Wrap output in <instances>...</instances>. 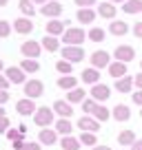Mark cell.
I'll return each instance as SVG.
<instances>
[{
    "label": "cell",
    "instance_id": "7402d4cb",
    "mask_svg": "<svg viewBox=\"0 0 142 150\" xmlns=\"http://www.w3.org/2000/svg\"><path fill=\"white\" fill-rule=\"evenodd\" d=\"M115 13H118V9L113 7V2H102V5L98 7V16H102V18H107V20H113Z\"/></svg>",
    "mask_w": 142,
    "mask_h": 150
},
{
    "label": "cell",
    "instance_id": "c3c4849f",
    "mask_svg": "<svg viewBox=\"0 0 142 150\" xmlns=\"http://www.w3.org/2000/svg\"><path fill=\"white\" fill-rule=\"evenodd\" d=\"M14 148H16V150H24V141H22V139H16V141H14Z\"/></svg>",
    "mask_w": 142,
    "mask_h": 150
},
{
    "label": "cell",
    "instance_id": "74e56055",
    "mask_svg": "<svg viewBox=\"0 0 142 150\" xmlns=\"http://www.w3.org/2000/svg\"><path fill=\"white\" fill-rule=\"evenodd\" d=\"M11 33V24L7 20H0V38H9Z\"/></svg>",
    "mask_w": 142,
    "mask_h": 150
},
{
    "label": "cell",
    "instance_id": "6f0895ef",
    "mask_svg": "<svg viewBox=\"0 0 142 150\" xmlns=\"http://www.w3.org/2000/svg\"><path fill=\"white\" fill-rule=\"evenodd\" d=\"M140 117H142V108H140Z\"/></svg>",
    "mask_w": 142,
    "mask_h": 150
},
{
    "label": "cell",
    "instance_id": "cb8c5ba5",
    "mask_svg": "<svg viewBox=\"0 0 142 150\" xmlns=\"http://www.w3.org/2000/svg\"><path fill=\"white\" fill-rule=\"evenodd\" d=\"M58 86L65 91H73L78 88V77H73V75H62V77H58Z\"/></svg>",
    "mask_w": 142,
    "mask_h": 150
},
{
    "label": "cell",
    "instance_id": "e0dca14e",
    "mask_svg": "<svg viewBox=\"0 0 142 150\" xmlns=\"http://www.w3.org/2000/svg\"><path fill=\"white\" fill-rule=\"evenodd\" d=\"M111 115H113L115 122H129V119H131V110H129V106H124V104H118V106L111 110Z\"/></svg>",
    "mask_w": 142,
    "mask_h": 150
},
{
    "label": "cell",
    "instance_id": "5b68a950",
    "mask_svg": "<svg viewBox=\"0 0 142 150\" xmlns=\"http://www.w3.org/2000/svg\"><path fill=\"white\" fill-rule=\"evenodd\" d=\"M91 66H93V69H109L111 66V55L107 51H102V49H100V51H93L91 53Z\"/></svg>",
    "mask_w": 142,
    "mask_h": 150
},
{
    "label": "cell",
    "instance_id": "60d3db41",
    "mask_svg": "<svg viewBox=\"0 0 142 150\" xmlns=\"http://www.w3.org/2000/svg\"><path fill=\"white\" fill-rule=\"evenodd\" d=\"M2 132H9V119L7 117L0 119V135H2Z\"/></svg>",
    "mask_w": 142,
    "mask_h": 150
},
{
    "label": "cell",
    "instance_id": "ffe728a7",
    "mask_svg": "<svg viewBox=\"0 0 142 150\" xmlns=\"http://www.w3.org/2000/svg\"><path fill=\"white\" fill-rule=\"evenodd\" d=\"M87 99V91L85 88H73V91H69L67 93V102L73 106V104H82Z\"/></svg>",
    "mask_w": 142,
    "mask_h": 150
},
{
    "label": "cell",
    "instance_id": "d590c367",
    "mask_svg": "<svg viewBox=\"0 0 142 150\" xmlns=\"http://www.w3.org/2000/svg\"><path fill=\"white\" fill-rule=\"evenodd\" d=\"M98 106H100V104L95 102V99H91V97L82 102V110H85V112H89V115H95V110H98Z\"/></svg>",
    "mask_w": 142,
    "mask_h": 150
},
{
    "label": "cell",
    "instance_id": "d4e9b609",
    "mask_svg": "<svg viewBox=\"0 0 142 150\" xmlns=\"http://www.w3.org/2000/svg\"><path fill=\"white\" fill-rule=\"evenodd\" d=\"M109 75H111V77H115V80L124 77V75H127V64H124V62H111Z\"/></svg>",
    "mask_w": 142,
    "mask_h": 150
},
{
    "label": "cell",
    "instance_id": "f907efd6",
    "mask_svg": "<svg viewBox=\"0 0 142 150\" xmlns=\"http://www.w3.org/2000/svg\"><path fill=\"white\" fill-rule=\"evenodd\" d=\"M91 150H111V148H109V146H100V144H98L95 148H91Z\"/></svg>",
    "mask_w": 142,
    "mask_h": 150
},
{
    "label": "cell",
    "instance_id": "7bdbcfd3",
    "mask_svg": "<svg viewBox=\"0 0 142 150\" xmlns=\"http://www.w3.org/2000/svg\"><path fill=\"white\" fill-rule=\"evenodd\" d=\"M131 99H133V102H136V104H138V106H140V108H142V91H136V93H133V95H131Z\"/></svg>",
    "mask_w": 142,
    "mask_h": 150
},
{
    "label": "cell",
    "instance_id": "9f6ffc18",
    "mask_svg": "<svg viewBox=\"0 0 142 150\" xmlns=\"http://www.w3.org/2000/svg\"><path fill=\"white\" fill-rule=\"evenodd\" d=\"M2 69H5V64H2V60H0V73H2Z\"/></svg>",
    "mask_w": 142,
    "mask_h": 150
},
{
    "label": "cell",
    "instance_id": "ab89813d",
    "mask_svg": "<svg viewBox=\"0 0 142 150\" xmlns=\"http://www.w3.org/2000/svg\"><path fill=\"white\" fill-rule=\"evenodd\" d=\"M7 137H9L11 141H16V139H22V137H24V132H20V128H16V130H11V128H9Z\"/></svg>",
    "mask_w": 142,
    "mask_h": 150
},
{
    "label": "cell",
    "instance_id": "4316f807",
    "mask_svg": "<svg viewBox=\"0 0 142 150\" xmlns=\"http://www.w3.org/2000/svg\"><path fill=\"white\" fill-rule=\"evenodd\" d=\"M71 130H73V124H71L69 119H58V122H56V132H58V135L69 137Z\"/></svg>",
    "mask_w": 142,
    "mask_h": 150
},
{
    "label": "cell",
    "instance_id": "816d5d0a",
    "mask_svg": "<svg viewBox=\"0 0 142 150\" xmlns=\"http://www.w3.org/2000/svg\"><path fill=\"white\" fill-rule=\"evenodd\" d=\"M31 2H33V5H47L49 0H31Z\"/></svg>",
    "mask_w": 142,
    "mask_h": 150
},
{
    "label": "cell",
    "instance_id": "e575fe53",
    "mask_svg": "<svg viewBox=\"0 0 142 150\" xmlns=\"http://www.w3.org/2000/svg\"><path fill=\"white\" fill-rule=\"evenodd\" d=\"M104 35H107V33H104L100 27L89 29V40H91V42H102V40H104Z\"/></svg>",
    "mask_w": 142,
    "mask_h": 150
},
{
    "label": "cell",
    "instance_id": "83f0119b",
    "mask_svg": "<svg viewBox=\"0 0 142 150\" xmlns=\"http://www.w3.org/2000/svg\"><path fill=\"white\" fill-rule=\"evenodd\" d=\"M80 139H76V137H62V139H60V148L62 150H78V148H80Z\"/></svg>",
    "mask_w": 142,
    "mask_h": 150
},
{
    "label": "cell",
    "instance_id": "f6af8a7d",
    "mask_svg": "<svg viewBox=\"0 0 142 150\" xmlns=\"http://www.w3.org/2000/svg\"><path fill=\"white\" fill-rule=\"evenodd\" d=\"M133 33H136V38H140V40H142V22L133 24Z\"/></svg>",
    "mask_w": 142,
    "mask_h": 150
},
{
    "label": "cell",
    "instance_id": "f35d334b",
    "mask_svg": "<svg viewBox=\"0 0 142 150\" xmlns=\"http://www.w3.org/2000/svg\"><path fill=\"white\" fill-rule=\"evenodd\" d=\"M95 2H98V0H76V5L80 7V9H91Z\"/></svg>",
    "mask_w": 142,
    "mask_h": 150
},
{
    "label": "cell",
    "instance_id": "ba28073f",
    "mask_svg": "<svg viewBox=\"0 0 142 150\" xmlns=\"http://www.w3.org/2000/svg\"><path fill=\"white\" fill-rule=\"evenodd\" d=\"M89 95H91V99H95V102H107V99L111 97V88L107 84H95V86H91V91H89Z\"/></svg>",
    "mask_w": 142,
    "mask_h": 150
},
{
    "label": "cell",
    "instance_id": "5bb4252c",
    "mask_svg": "<svg viewBox=\"0 0 142 150\" xmlns=\"http://www.w3.org/2000/svg\"><path fill=\"white\" fill-rule=\"evenodd\" d=\"M40 13L47 16V18H51V20H58V16L62 13V5L60 2H47V5L40 9Z\"/></svg>",
    "mask_w": 142,
    "mask_h": 150
},
{
    "label": "cell",
    "instance_id": "836d02e7",
    "mask_svg": "<svg viewBox=\"0 0 142 150\" xmlns=\"http://www.w3.org/2000/svg\"><path fill=\"white\" fill-rule=\"evenodd\" d=\"M56 71H58L60 75H73V73H71V71H73V64H71V62H67V60H60V62L56 64Z\"/></svg>",
    "mask_w": 142,
    "mask_h": 150
},
{
    "label": "cell",
    "instance_id": "2e32d148",
    "mask_svg": "<svg viewBox=\"0 0 142 150\" xmlns=\"http://www.w3.org/2000/svg\"><path fill=\"white\" fill-rule=\"evenodd\" d=\"M65 31H67V24L60 20H49L47 22V35L58 38V35H65Z\"/></svg>",
    "mask_w": 142,
    "mask_h": 150
},
{
    "label": "cell",
    "instance_id": "f5cc1de1",
    "mask_svg": "<svg viewBox=\"0 0 142 150\" xmlns=\"http://www.w3.org/2000/svg\"><path fill=\"white\" fill-rule=\"evenodd\" d=\"M2 117H7V115H5V108L0 106V119H2Z\"/></svg>",
    "mask_w": 142,
    "mask_h": 150
},
{
    "label": "cell",
    "instance_id": "11a10c76",
    "mask_svg": "<svg viewBox=\"0 0 142 150\" xmlns=\"http://www.w3.org/2000/svg\"><path fill=\"white\" fill-rule=\"evenodd\" d=\"M109 2H122V5H124V2H127V0H109Z\"/></svg>",
    "mask_w": 142,
    "mask_h": 150
},
{
    "label": "cell",
    "instance_id": "7a4b0ae2",
    "mask_svg": "<svg viewBox=\"0 0 142 150\" xmlns=\"http://www.w3.org/2000/svg\"><path fill=\"white\" fill-rule=\"evenodd\" d=\"M53 108H49V106H40L38 110H36V115H33V122H36V126H40V128H49L53 124Z\"/></svg>",
    "mask_w": 142,
    "mask_h": 150
},
{
    "label": "cell",
    "instance_id": "603a6c76",
    "mask_svg": "<svg viewBox=\"0 0 142 150\" xmlns=\"http://www.w3.org/2000/svg\"><path fill=\"white\" fill-rule=\"evenodd\" d=\"M40 44H42V49H47L49 53L62 51V49H60V42H58V38H53V35H44L42 40H40Z\"/></svg>",
    "mask_w": 142,
    "mask_h": 150
},
{
    "label": "cell",
    "instance_id": "484cf974",
    "mask_svg": "<svg viewBox=\"0 0 142 150\" xmlns=\"http://www.w3.org/2000/svg\"><path fill=\"white\" fill-rule=\"evenodd\" d=\"M76 18H78V22H80V24H91L95 20V11L93 9H78Z\"/></svg>",
    "mask_w": 142,
    "mask_h": 150
},
{
    "label": "cell",
    "instance_id": "8992f818",
    "mask_svg": "<svg viewBox=\"0 0 142 150\" xmlns=\"http://www.w3.org/2000/svg\"><path fill=\"white\" fill-rule=\"evenodd\" d=\"M113 57H115V62H124V64H129L131 60H136V49L129 47V44H120V47L113 51Z\"/></svg>",
    "mask_w": 142,
    "mask_h": 150
},
{
    "label": "cell",
    "instance_id": "4fadbf2b",
    "mask_svg": "<svg viewBox=\"0 0 142 150\" xmlns=\"http://www.w3.org/2000/svg\"><path fill=\"white\" fill-rule=\"evenodd\" d=\"M14 29H16L18 35H27V33L33 31V22L29 18H16L14 20Z\"/></svg>",
    "mask_w": 142,
    "mask_h": 150
},
{
    "label": "cell",
    "instance_id": "7dc6e473",
    "mask_svg": "<svg viewBox=\"0 0 142 150\" xmlns=\"http://www.w3.org/2000/svg\"><path fill=\"white\" fill-rule=\"evenodd\" d=\"M133 84L138 86V91H142V71L136 75V77H133Z\"/></svg>",
    "mask_w": 142,
    "mask_h": 150
},
{
    "label": "cell",
    "instance_id": "7c38bea8",
    "mask_svg": "<svg viewBox=\"0 0 142 150\" xmlns=\"http://www.w3.org/2000/svg\"><path fill=\"white\" fill-rule=\"evenodd\" d=\"M53 112H56V115H60V119H69L71 115H73V106H71L69 102H53Z\"/></svg>",
    "mask_w": 142,
    "mask_h": 150
},
{
    "label": "cell",
    "instance_id": "30bf717a",
    "mask_svg": "<svg viewBox=\"0 0 142 150\" xmlns=\"http://www.w3.org/2000/svg\"><path fill=\"white\" fill-rule=\"evenodd\" d=\"M5 77L11 82V84H27V77H24V71L18 69V66H9V69L5 71Z\"/></svg>",
    "mask_w": 142,
    "mask_h": 150
},
{
    "label": "cell",
    "instance_id": "f546056e",
    "mask_svg": "<svg viewBox=\"0 0 142 150\" xmlns=\"http://www.w3.org/2000/svg\"><path fill=\"white\" fill-rule=\"evenodd\" d=\"M122 11L124 13H140L142 11V0H127L122 5Z\"/></svg>",
    "mask_w": 142,
    "mask_h": 150
},
{
    "label": "cell",
    "instance_id": "d6a6232c",
    "mask_svg": "<svg viewBox=\"0 0 142 150\" xmlns=\"http://www.w3.org/2000/svg\"><path fill=\"white\" fill-rule=\"evenodd\" d=\"M80 144L89 146V148H95V146H98V137H95V132H82V135H80Z\"/></svg>",
    "mask_w": 142,
    "mask_h": 150
},
{
    "label": "cell",
    "instance_id": "44dd1931",
    "mask_svg": "<svg viewBox=\"0 0 142 150\" xmlns=\"http://www.w3.org/2000/svg\"><path fill=\"white\" fill-rule=\"evenodd\" d=\"M109 33L111 35H127L129 33V24L124 22V20H113V22L109 24Z\"/></svg>",
    "mask_w": 142,
    "mask_h": 150
},
{
    "label": "cell",
    "instance_id": "bcb514c9",
    "mask_svg": "<svg viewBox=\"0 0 142 150\" xmlns=\"http://www.w3.org/2000/svg\"><path fill=\"white\" fill-rule=\"evenodd\" d=\"M24 150H42V148H40V144H36V141H29V144H24Z\"/></svg>",
    "mask_w": 142,
    "mask_h": 150
},
{
    "label": "cell",
    "instance_id": "4dcf8cb0",
    "mask_svg": "<svg viewBox=\"0 0 142 150\" xmlns=\"http://www.w3.org/2000/svg\"><path fill=\"white\" fill-rule=\"evenodd\" d=\"M20 69H22L24 73H38L40 71V62L38 60H22L20 62Z\"/></svg>",
    "mask_w": 142,
    "mask_h": 150
},
{
    "label": "cell",
    "instance_id": "d6986e66",
    "mask_svg": "<svg viewBox=\"0 0 142 150\" xmlns=\"http://www.w3.org/2000/svg\"><path fill=\"white\" fill-rule=\"evenodd\" d=\"M133 88V77H129V75H124V77H120V80H115V91L118 93H124L129 95Z\"/></svg>",
    "mask_w": 142,
    "mask_h": 150
},
{
    "label": "cell",
    "instance_id": "f1b7e54d",
    "mask_svg": "<svg viewBox=\"0 0 142 150\" xmlns=\"http://www.w3.org/2000/svg\"><path fill=\"white\" fill-rule=\"evenodd\" d=\"M136 141L138 139H136V132H133V130H122L118 135V144L120 146H133Z\"/></svg>",
    "mask_w": 142,
    "mask_h": 150
},
{
    "label": "cell",
    "instance_id": "52a82bcc",
    "mask_svg": "<svg viewBox=\"0 0 142 150\" xmlns=\"http://www.w3.org/2000/svg\"><path fill=\"white\" fill-rule=\"evenodd\" d=\"M42 93H44V84L40 80H29L27 84H24V95H27L29 99H36V97H42Z\"/></svg>",
    "mask_w": 142,
    "mask_h": 150
},
{
    "label": "cell",
    "instance_id": "ee69618b",
    "mask_svg": "<svg viewBox=\"0 0 142 150\" xmlns=\"http://www.w3.org/2000/svg\"><path fill=\"white\" fill-rule=\"evenodd\" d=\"M9 84H11V82L7 80L5 75H0V91H7V88H9Z\"/></svg>",
    "mask_w": 142,
    "mask_h": 150
},
{
    "label": "cell",
    "instance_id": "9a60e30c",
    "mask_svg": "<svg viewBox=\"0 0 142 150\" xmlns=\"http://www.w3.org/2000/svg\"><path fill=\"white\" fill-rule=\"evenodd\" d=\"M38 139L42 146H53V144H58V132L51 130V128H42L38 132Z\"/></svg>",
    "mask_w": 142,
    "mask_h": 150
},
{
    "label": "cell",
    "instance_id": "ac0fdd59",
    "mask_svg": "<svg viewBox=\"0 0 142 150\" xmlns=\"http://www.w3.org/2000/svg\"><path fill=\"white\" fill-rule=\"evenodd\" d=\"M82 82L85 84H91V86H95V84H100V73H98V69H85L82 71Z\"/></svg>",
    "mask_w": 142,
    "mask_h": 150
},
{
    "label": "cell",
    "instance_id": "681fc988",
    "mask_svg": "<svg viewBox=\"0 0 142 150\" xmlns=\"http://www.w3.org/2000/svg\"><path fill=\"white\" fill-rule=\"evenodd\" d=\"M131 150H142V139H138V141H136V144H133V146H131Z\"/></svg>",
    "mask_w": 142,
    "mask_h": 150
},
{
    "label": "cell",
    "instance_id": "277c9868",
    "mask_svg": "<svg viewBox=\"0 0 142 150\" xmlns=\"http://www.w3.org/2000/svg\"><path fill=\"white\" fill-rule=\"evenodd\" d=\"M20 51H22V55L27 57V60H38L40 51H42V44L36 42V40H27V42H22Z\"/></svg>",
    "mask_w": 142,
    "mask_h": 150
},
{
    "label": "cell",
    "instance_id": "1f68e13d",
    "mask_svg": "<svg viewBox=\"0 0 142 150\" xmlns=\"http://www.w3.org/2000/svg\"><path fill=\"white\" fill-rule=\"evenodd\" d=\"M18 9L22 11L24 16H33L36 13V5H33L31 0H18Z\"/></svg>",
    "mask_w": 142,
    "mask_h": 150
},
{
    "label": "cell",
    "instance_id": "8d00e7d4",
    "mask_svg": "<svg viewBox=\"0 0 142 150\" xmlns=\"http://www.w3.org/2000/svg\"><path fill=\"white\" fill-rule=\"evenodd\" d=\"M95 119H98V122H107V119L109 117H113V115H111V110L107 106H98V110H95V115H93Z\"/></svg>",
    "mask_w": 142,
    "mask_h": 150
},
{
    "label": "cell",
    "instance_id": "9c48e42d",
    "mask_svg": "<svg viewBox=\"0 0 142 150\" xmlns=\"http://www.w3.org/2000/svg\"><path fill=\"white\" fill-rule=\"evenodd\" d=\"M78 128H80L82 132H98L100 130V122L95 117H91V115H85V117L78 119Z\"/></svg>",
    "mask_w": 142,
    "mask_h": 150
},
{
    "label": "cell",
    "instance_id": "8fae6325",
    "mask_svg": "<svg viewBox=\"0 0 142 150\" xmlns=\"http://www.w3.org/2000/svg\"><path fill=\"white\" fill-rule=\"evenodd\" d=\"M36 110H38V108H36L33 99H29V97L16 102V112H18V115H36Z\"/></svg>",
    "mask_w": 142,
    "mask_h": 150
},
{
    "label": "cell",
    "instance_id": "db71d44e",
    "mask_svg": "<svg viewBox=\"0 0 142 150\" xmlns=\"http://www.w3.org/2000/svg\"><path fill=\"white\" fill-rule=\"evenodd\" d=\"M7 2H9V0H0V7H5V5H7Z\"/></svg>",
    "mask_w": 142,
    "mask_h": 150
},
{
    "label": "cell",
    "instance_id": "b9f144b4",
    "mask_svg": "<svg viewBox=\"0 0 142 150\" xmlns=\"http://www.w3.org/2000/svg\"><path fill=\"white\" fill-rule=\"evenodd\" d=\"M9 99H11V95L7 93V91H0V106H5Z\"/></svg>",
    "mask_w": 142,
    "mask_h": 150
},
{
    "label": "cell",
    "instance_id": "6da1fadb",
    "mask_svg": "<svg viewBox=\"0 0 142 150\" xmlns=\"http://www.w3.org/2000/svg\"><path fill=\"white\" fill-rule=\"evenodd\" d=\"M85 38H87V33H85V29H80V27H73V29H67L65 31V35H62V42H67V47H80L82 42H85Z\"/></svg>",
    "mask_w": 142,
    "mask_h": 150
},
{
    "label": "cell",
    "instance_id": "3957f363",
    "mask_svg": "<svg viewBox=\"0 0 142 150\" xmlns=\"http://www.w3.org/2000/svg\"><path fill=\"white\" fill-rule=\"evenodd\" d=\"M60 55H62V60L71 62V64H78V62L85 60V49L82 47H65L60 51Z\"/></svg>",
    "mask_w": 142,
    "mask_h": 150
},
{
    "label": "cell",
    "instance_id": "680465c9",
    "mask_svg": "<svg viewBox=\"0 0 142 150\" xmlns=\"http://www.w3.org/2000/svg\"><path fill=\"white\" fill-rule=\"evenodd\" d=\"M140 69H142V60H140Z\"/></svg>",
    "mask_w": 142,
    "mask_h": 150
}]
</instances>
